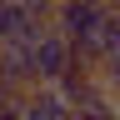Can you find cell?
Masks as SVG:
<instances>
[{"label": "cell", "mask_w": 120, "mask_h": 120, "mask_svg": "<svg viewBox=\"0 0 120 120\" xmlns=\"http://www.w3.org/2000/svg\"><path fill=\"white\" fill-rule=\"evenodd\" d=\"M25 45H30V70H35V85H55L60 75H65V65H70V45H65V35H55L50 25H40Z\"/></svg>", "instance_id": "cell-1"}, {"label": "cell", "mask_w": 120, "mask_h": 120, "mask_svg": "<svg viewBox=\"0 0 120 120\" xmlns=\"http://www.w3.org/2000/svg\"><path fill=\"white\" fill-rule=\"evenodd\" d=\"M110 0H55L50 10V30L65 40H80V35H95V25L105 20Z\"/></svg>", "instance_id": "cell-2"}, {"label": "cell", "mask_w": 120, "mask_h": 120, "mask_svg": "<svg viewBox=\"0 0 120 120\" xmlns=\"http://www.w3.org/2000/svg\"><path fill=\"white\" fill-rule=\"evenodd\" d=\"M15 100H20V120H70V105L60 100L55 85H25Z\"/></svg>", "instance_id": "cell-3"}, {"label": "cell", "mask_w": 120, "mask_h": 120, "mask_svg": "<svg viewBox=\"0 0 120 120\" xmlns=\"http://www.w3.org/2000/svg\"><path fill=\"white\" fill-rule=\"evenodd\" d=\"M0 75H5L10 95H20L25 85H35V70H30V45H0Z\"/></svg>", "instance_id": "cell-4"}, {"label": "cell", "mask_w": 120, "mask_h": 120, "mask_svg": "<svg viewBox=\"0 0 120 120\" xmlns=\"http://www.w3.org/2000/svg\"><path fill=\"white\" fill-rule=\"evenodd\" d=\"M35 30H40V20H30L15 0H0V45H25Z\"/></svg>", "instance_id": "cell-5"}, {"label": "cell", "mask_w": 120, "mask_h": 120, "mask_svg": "<svg viewBox=\"0 0 120 120\" xmlns=\"http://www.w3.org/2000/svg\"><path fill=\"white\" fill-rule=\"evenodd\" d=\"M70 120H115V100H105V105H80V110H70Z\"/></svg>", "instance_id": "cell-6"}, {"label": "cell", "mask_w": 120, "mask_h": 120, "mask_svg": "<svg viewBox=\"0 0 120 120\" xmlns=\"http://www.w3.org/2000/svg\"><path fill=\"white\" fill-rule=\"evenodd\" d=\"M30 20H40V25H50V10H55V0H15Z\"/></svg>", "instance_id": "cell-7"}, {"label": "cell", "mask_w": 120, "mask_h": 120, "mask_svg": "<svg viewBox=\"0 0 120 120\" xmlns=\"http://www.w3.org/2000/svg\"><path fill=\"white\" fill-rule=\"evenodd\" d=\"M110 5H115V0H110Z\"/></svg>", "instance_id": "cell-8"}]
</instances>
